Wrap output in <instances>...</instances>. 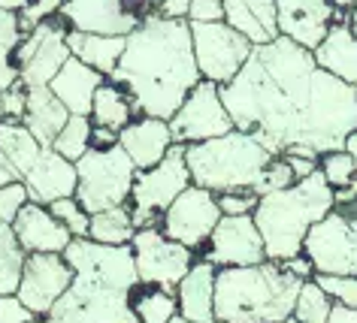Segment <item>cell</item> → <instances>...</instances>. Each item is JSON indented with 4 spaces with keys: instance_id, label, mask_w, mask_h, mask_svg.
<instances>
[{
    "instance_id": "cell-55",
    "label": "cell",
    "mask_w": 357,
    "mask_h": 323,
    "mask_svg": "<svg viewBox=\"0 0 357 323\" xmlns=\"http://www.w3.org/2000/svg\"><path fill=\"white\" fill-rule=\"evenodd\" d=\"M348 22H351V31H354V37H357V6L348 13Z\"/></svg>"
},
{
    "instance_id": "cell-21",
    "label": "cell",
    "mask_w": 357,
    "mask_h": 323,
    "mask_svg": "<svg viewBox=\"0 0 357 323\" xmlns=\"http://www.w3.org/2000/svg\"><path fill=\"white\" fill-rule=\"evenodd\" d=\"M119 145L128 151L137 169H149L160 164L167 157V151L173 148V133H169V121L164 118H149L139 115L128 127L119 133Z\"/></svg>"
},
{
    "instance_id": "cell-16",
    "label": "cell",
    "mask_w": 357,
    "mask_h": 323,
    "mask_svg": "<svg viewBox=\"0 0 357 323\" xmlns=\"http://www.w3.org/2000/svg\"><path fill=\"white\" fill-rule=\"evenodd\" d=\"M70 284H73V266L67 263L64 254H28L15 296L31 311L46 317L70 290Z\"/></svg>"
},
{
    "instance_id": "cell-14",
    "label": "cell",
    "mask_w": 357,
    "mask_h": 323,
    "mask_svg": "<svg viewBox=\"0 0 357 323\" xmlns=\"http://www.w3.org/2000/svg\"><path fill=\"white\" fill-rule=\"evenodd\" d=\"M218 221H221V205H218L215 191L191 184L188 191L178 194L173 205L160 214L158 227L164 230L167 239L182 242L191 251H203L212 230L218 227Z\"/></svg>"
},
{
    "instance_id": "cell-5",
    "label": "cell",
    "mask_w": 357,
    "mask_h": 323,
    "mask_svg": "<svg viewBox=\"0 0 357 323\" xmlns=\"http://www.w3.org/2000/svg\"><path fill=\"white\" fill-rule=\"evenodd\" d=\"M336 209V191L330 187L324 173H312L291 187L264 194L255 212V223L264 236L266 260L284 263V260L303 254V242L309 230Z\"/></svg>"
},
{
    "instance_id": "cell-36",
    "label": "cell",
    "mask_w": 357,
    "mask_h": 323,
    "mask_svg": "<svg viewBox=\"0 0 357 323\" xmlns=\"http://www.w3.org/2000/svg\"><path fill=\"white\" fill-rule=\"evenodd\" d=\"M318 166H321V173H324V178L330 182V187H333V191H339V187H348V184H351L354 178H357L354 157L348 155L345 148L321 155V157H318Z\"/></svg>"
},
{
    "instance_id": "cell-49",
    "label": "cell",
    "mask_w": 357,
    "mask_h": 323,
    "mask_svg": "<svg viewBox=\"0 0 357 323\" xmlns=\"http://www.w3.org/2000/svg\"><path fill=\"white\" fill-rule=\"evenodd\" d=\"M327 323H357V308H351V305H342V302H333Z\"/></svg>"
},
{
    "instance_id": "cell-13",
    "label": "cell",
    "mask_w": 357,
    "mask_h": 323,
    "mask_svg": "<svg viewBox=\"0 0 357 323\" xmlns=\"http://www.w3.org/2000/svg\"><path fill=\"white\" fill-rule=\"evenodd\" d=\"M234 130V118H230L225 100H221V88L215 82H203L185 97V103L176 109L169 118V133L178 145H194V142L218 139Z\"/></svg>"
},
{
    "instance_id": "cell-37",
    "label": "cell",
    "mask_w": 357,
    "mask_h": 323,
    "mask_svg": "<svg viewBox=\"0 0 357 323\" xmlns=\"http://www.w3.org/2000/svg\"><path fill=\"white\" fill-rule=\"evenodd\" d=\"M49 209L70 230V236H73V239H88V230H91V214L82 209V203H79L76 196H67V200L52 203Z\"/></svg>"
},
{
    "instance_id": "cell-4",
    "label": "cell",
    "mask_w": 357,
    "mask_h": 323,
    "mask_svg": "<svg viewBox=\"0 0 357 323\" xmlns=\"http://www.w3.org/2000/svg\"><path fill=\"white\" fill-rule=\"evenodd\" d=\"M303 281L282 263L227 266L215 278V320L225 323H282L294 317Z\"/></svg>"
},
{
    "instance_id": "cell-52",
    "label": "cell",
    "mask_w": 357,
    "mask_h": 323,
    "mask_svg": "<svg viewBox=\"0 0 357 323\" xmlns=\"http://www.w3.org/2000/svg\"><path fill=\"white\" fill-rule=\"evenodd\" d=\"M345 151L354 157V166H357V130L351 133V136H348V142H345Z\"/></svg>"
},
{
    "instance_id": "cell-34",
    "label": "cell",
    "mask_w": 357,
    "mask_h": 323,
    "mask_svg": "<svg viewBox=\"0 0 357 323\" xmlns=\"http://www.w3.org/2000/svg\"><path fill=\"white\" fill-rule=\"evenodd\" d=\"M91 136H94V124L88 115H70L67 124L61 127V133L52 142V148L58 151L61 157L67 160H76L88 155V148H91Z\"/></svg>"
},
{
    "instance_id": "cell-32",
    "label": "cell",
    "mask_w": 357,
    "mask_h": 323,
    "mask_svg": "<svg viewBox=\"0 0 357 323\" xmlns=\"http://www.w3.org/2000/svg\"><path fill=\"white\" fill-rule=\"evenodd\" d=\"M24 40L19 13L0 10V91L19 82V67H15V52Z\"/></svg>"
},
{
    "instance_id": "cell-24",
    "label": "cell",
    "mask_w": 357,
    "mask_h": 323,
    "mask_svg": "<svg viewBox=\"0 0 357 323\" xmlns=\"http://www.w3.org/2000/svg\"><path fill=\"white\" fill-rule=\"evenodd\" d=\"M225 22L252 46H266L282 37L275 0H225Z\"/></svg>"
},
{
    "instance_id": "cell-40",
    "label": "cell",
    "mask_w": 357,
    "mask_h": 323,
    "mask_svg": "<svg viewBox=\"0 0 357 323\" xmlns=\"http://www.w3.org/2000/svg\"><path fill=\"white\" fill-rule=\"evenodd\" d=\"M215 196L221 214H255L257 203H261V194L252 191V187H234V191H221Z\"/></svg>"
},
{
    "instance_id": "cell-3",
    "label": "cell",
    "mask_w": 357,
    "mask_h": 323,
    "mask_svg": "<svg viewBox=\"0 0 357 323\" xmlns=\"http://www.w3.org/2000/svg\"><path fill=\"white\" fill-rule=\"evenodd\" d=\"M64 257L73 266V284L49 317L58 323H139L130 299L142 281L130 245L73 239Z\"/></svg>"
},
{
    "instance_id": "cell-1",
    "label": "cell",
    "mask_w": 357,
    "mask_h": 323,
    "mask_svg": "<svg viewBox=\"0 0 357 323\" xmlns=\"http://www.w3.org/2000/svg\"><path fill=\"white\" fill-rule=\"evenodd\" d=\"M234 127L273 155L321 157L345 148L357 130V85L324 73L309 49L291 40L255 46L230 85L221 88Z\"/></svg>"
},
{
    "instance_id": "cell-8",
    "label": "cell",
    "mask_w": 357,
    "mask_h": 323,
    "mask_svg": "<svg viewBox=\"0 0 357 323\" xmlns=\"http://www.w3.org/2000/svg\"><path fill=\"white\" fill-rule=\"evenodd\" d=\"M191 184L194 182L188 160H185V145H178V142H173V148L167 151V157L160 164L137 169V182H133L130 191V212L133 221H137V230L149 227V223H160V214Z\"/></svg>"
},
{
    "instance_id": "cell-50",
    "label": "cell",
    "mask_w": 357,
    "mask_h": 323,
    "mask_svg": "<svg viewBox=\"0 0 357 323\" xmlns=\"http://www.w3.org/2000/svg\"><path fill=\"white\" fill-rule=\"evenodd\" d=\"M112 145H119V133H115V130H106V127H94L91 148H112Z\"/></svg>"
},
{
    "instance_id": "cell-10",
    "label": "cell",
    "mask_w": 357,
    "mask_h": 323,
    "mask_svg": "<svg viewBox=\"0 0 357 323\" xmlns=\"http://www.w3.org/2000/svg\"><path fill=\"white\" fill-rule=\"evenodd\" d=\"M191 42H194V58H197L200 76L206 82H215L218 88L234 82L255 52L252 42L239 31L230 28L227 22L191 24Z\"/></svg>"
},
{
    "instance_id": "cell-45",
    "label": "cell",
    "mask_w": 357,
    "mask_h": 323,
    "mask_svg": "<svg viewBox=\"0 0 357 323\" xmlns=\"http://www.w3.org/2000/svg\"><path fill=\"white\" fill-rule=\"evenodd\" d=\"M24 109H28V88L22 82H15L13 88L3 91V118L6 121H22Z\"/></svg>"
},
{
    "instance_id": "cell-11",
    "label": "cell",
    "mask_w": 357,
    "mask_h": 323,
    "mask_svg": "<svg viewBox=\"0 0 357 323\" xmlns=\"http://www.w3.org/2000/svg\"><path fill=\"white\" fill-rule=\"evenodd\" d=\"M130 248H133V263H137L139 281L160 284V287H169V290H176L178 281L197 263V251L185 248L182 242L167 239L158 223L139 227L137 236L130 239Z\"/></svg>"
},
{
    "instance_id": "cell-43",
    "label": "cell",
    "mask_w": 357,
    "mask_h": 323,
    "mask_svg": "<svg viewBox=\"0 0 357 323\" xmlns=\"http://www.w3.org/2000/svg\"><path fill=\"white\" fill-rule=\"evenodd\" d=\"M0 323H40V314L31 311L19 296H0Z\"/></svg>"
},
{
    "instance_id": "cell-46",
    "label": "cell",
    "mask_w": 357,
    "mask_h": 323,
    "mask_svg": "<svg viewBox=\"0 0 357 323\" xmlns=\"http://www.w3.org/2000/svg\"><path fill=\"white\" fill-rule=\"evenodd\" d=\"M288 164L294 169V178H309L312 173H318V157H309V155H300V151H288Z\"/></svg>"
},
{
    "instance_id": "cell-20",
    "label": "cell",
    "mask_w": 357,
    "mask_h": 323,
    "mask_svg": "<svg viewBox=\"0 0 357 323\" xmlns=\"http://www.w3.org/2000/svg\"><path fill=\"white\" fill-rule=\"evenodd\" d=\"M24 187H28L31 200L52 205L67 196H76L79 187V175H76V164L67 157H61L55 148H43L40 160L33 164V169L24 175Z\"/></svg>"
},
{
    "instance_id": "cell-59",
    "label": "cell",
    "mask_w": 357,
    "mask_h": 323,
    "mask_svg": "<svg viewBox=\"0 0 357 323\" xmlns=\"http://www.w3.org/2000/svg\"><path fill=\"white\" fill-rule=\"evenodd\" d=\"M282 323H300V320H294V317H288V320H282Z\"/></svg>"
},
{
    "instance_id": "cell-39",
    "label": "cell",
    "mask_w": 357,
    "mask_h": 323,
    "mask_svg": "<svg viewBox=\"0 0 357 323\" xmlns=\"http://www.w3.org/2000/svg\"><path fill=\"white\" fill-rule=\"evenodd\" d=\"M31 203V194L28 187H24V182H10L0 187V223H15V218H19V212L24 209V205Z\"/></svg>"
},
{
    "instance_id": "cell-2",
    "label": "cell",
    "mask_w": 357,
    "mask_h": 323,
    "mask_svg": "<svg viewBox=\"0 0 357 323\" xmlns=\"http://www.w3.org/2000/svg\"><path fill=\"white\" fill-rule=\"evenodd\" d=\"M130 94L139 115L169 121L194 88L203 82L194 58L191 24L185 19L149 15L133 33L109 76Z\"/></svg>"
},
{
    "instance_id": "cell-35",
    "label": "cell",
    "mask_w": 357,
    "mask_h": 323,
    "mask_svg": "<svg viewBox=\"0 0 357 323\" xmlns=\"http://www.w3.org/2000/svg\"><path fill=\"white\" fill-rule=\"evenodd\" d=\"M330 308H333V299L321 290V284L315 281V278L303 281L300 293H297V302H294V320H300V323H327Z\"/></svg>"
},
{
    "instance_id": "cell-53",
    "label": "cell",
    "mask_w": 357,
    "mask_h": 323,
    "mask_svg": "<svg viewBox=\"0 0 357 323\" xmlns=\"http://www.w3.org/2000/svg\"><path fill=\"white\" fill-rule=\"evenodd\" d=\"M333 3H336V10H339V13H345V10L351 13L354 6H357V0H333Z\"/></svg>"
},
{
    "instance_id": "cell-33",
    "label": "cell",
    "mask_w": 357,
    "mask_h": 323,
    "mask_svg": "<svg viewBox=\"0 0 357 323\" xmlns=\"http://www.w3.org/2000/svg\"><path fill=\"white\" fill-rule=\"evenodd\" d=\"M24 260H28V251L22 248L15 230L10 223H0V296L19 290Z\"/></svg>"
},
{
    "instance_id": "cell-18",
    "label": "cell",
    "mask_w": 357,
    "mask_h": 323,
    "mask_svg": "<svg viewBox=\"0 0 357 323\" xmlns=\"http://www.w3.org/2000/svg\"><path fill=\"white\" fill-rule=\"evenodd\" d=\"M61 19L70 31L106 33V37H128L142 24L124 6V0H67Z\"/></svg>"
},
{
    "instance_id": "cell-6",
    "label": "cell",
    "mask_w": 357,
    "mask_h": 323,
    "mask_svg": "<svg viewBox=\"0 0 357 323\" xmlns=\"http://www.w3.org/2000/svg\"><path fill=\"white\" fill-rule=\"evenodd\" d=\"M273 157L275 155L270 148L236 127L218 139L185 145L191 182L215 194L234 191V187H252V191H257Z\"/></svg>"
},
{
    "instance_id": "cell-56",
    "label": "cell",
    "mask_w": 357,
    "mask_h": 323,
    "mask_svg": "<svg viewBox=\"0 0 357 323\" xmlns=\"http://www.w3.org/2000/svg\"><path fill=\"white\" fill-rule=\"evenodd\" d=\"M0 121H3V91H0Z\"/></svg>"
},
{
    "instance_id": "cell-58",
    "label": "cell",
    "mask_w": 357,
    "mask_h": 323,
    "mask_svg": "<svg viewBox=\"0 0 357 323\" xmlns=\"http://www.w3.org/2000/svg\"><path fill=\"white\" fill-rule=\"evenodd\" d=\"M169 323H191V320H185V317H173V320H169Z\"/></svg>"
},
{
    "instance_id": "cell-48",
    "label": "cell",
    "mask_w": 357,
    "mask_h": 323,
    "mask_svg": "<svg viewBox=\"0 0 357 323\" xmlns=\"http://www.w3.org/2000/svg\"><path fill=\"white\" fill-rule=\"evenodd\" d=\"M284 272H291V275H297L300 281H309V278H315V266H312V260L306 254H297V257H291V260H284Z\"/></svg>"
},
{
    "instance_id": "cell-22",
    "label": "cell",
    "mask_w": 357,
    "mask_h": 323,
    "mask_svg": "<svg viewBox=\"0 0 357 323\" xmlns=\"http://www.w3.org/2000/svg\"><path fill=\"white\" fill-rule=\"evenodd\" d=\"M215 278L218 266L209 263L206 257L191 266V272L176 287L178 317L191 323H215Z\"/></svg>"
},
{
    "instance_id": "cell-27",
    "label": "cell",
    "mask_w": 357,
    "mask_h": 323,
    "mask_svg": "<svg viewBox=\"0 0 357 323\" xmlns=\"http://www.w3.org/2000/svg\"><path fill=\"white\" fill-rule=\"evenodd\" d=\"M67 118L70 109L52 94V88H28V109H24L22 124L40 139V145L52 148V142L67 124Z\"/></svg>"
},
{
    "instance_id": "cell-7",
    "label": "cell",
    "mask_w": 357,
    "mask_h": 323,
    "mask_svg": "<svg viewBox=\"0 0 357 323\" xmlns=\"http://www.w3.org/2000/svg\"><path fill=\"white\" fill-rule=\"evenodd\" d=\"M76 200L88 214L130 205V191L137 182V166L121 145L112 148H88L85 157L76 160Z\"/></svg>"
},
{
    "instance_id": "cell-30",
    "label": "cell",
    "mask_w": 357,
    "mask_h": 323,
    "mask_svg": "<svg viewBox=\"0 0 357 323\" xmlns=\"http://www.w3.org/2000/svg\"><path fill=\"white\" fill-rule=\"evenodd\" d=\"M130 305L139 323H169L173 317H178L176 290L160 287V284H139L133 290Z\"/></svg>"
},
{
    "instance_id": "cell-47",
    "label": "cell",
    "mask_w": 357,
    "mask_h": 323,
    "mask_svg": "<svg viewBox=\"0 0 357 323\" xmlns=\"http://www.w3.org/2000/svg\"><path fill=\"white\" fill-rule=\"evenodd\" d=\"M188 10H191V0H158L155 13L164 15V19H185L188 22Z\"/></svg>"
},
{
    "instance_id": "cell-9",
    "label": "cell",
    "mask_w": 357,
    "mask_h": 323,
    "mask_svg": "<svg viewBox=\"0 0 357 323\" xmlns=\"http://www.w3.org/2000/svg\"><path fill=\"white\" fill-rule=\"evenodd\" d=\"M303 254L318 275H357V203L336 205L309 230Z\"/></svg>"
},
{
    "instance_id": "cell-41",
    "label": "cell",
    "mask_w": 357,
    "mask_h": 323,
    "mask_svg": "<svg viewBox=\"0 0 357 323\" xmlns=\"http://www.w3.org/2000/svg\"><path fill=\"white\" fill-rule=\"evenodd\" d=\"M297 178H294V169L288 164V157L284 155H275L273 164L266 166V173L261 178V184H257V194H273V191H282V187H291Z\"/></svg>"
},
{
    "instance_id": "cell-28",
    "label": "cell",
    "mask_w": 357,
    "mask_h": 323,
    "mask_svg": "<svg viewBox=\"0 0 357 323\" xmlns=\"http://www.w3.org/2000/svg\"><path fill=\"white\" fill-rule=\"evenodd\" d=\"M67 46L70 55L79 58L82 64L94 67L97 73H103L109 79L119 67V61L128 49V37H106V33H82V31H70L67 33Z\"/></svg>"
},
{
    "instance_id": "cell-19",
    "label": "cell",
    "mask_w": 357,
    "mask_h": 323,
    "mask_svg": "<svg viewBox=\"0 0 357 323\" xmlns=\"http://www.w3.org/2000/svg\"><path fill=\"white\" fill-rule=\"evenodd\" d=\"M13 230L28 254H64L70 242H73L70 230L52 214L49 205L33 203V200L19 212Z\"/></svg>"
},
{
    "instance_id": "cell-23",
    "label": "cell",
    "mask_w": 357,
    "mask_h": 323,
    "mask_svg": "<svg viewBox=\"0 0 357 323\" xmlns=\"http://www.w3.org/2000/svg\"><path fill=\"white\" fill-rule=\"evenodd\" d=\"M312 55L324 73L342 79L348 85H357V37L348 19H336L330 24L327 37L312 49Z\"/></svg>"
},
{
    "instance_id": "cell-54",
    "label": "cell",
    "mask_w": 357,
    "mask_h": 323,
    "mask_svg": "<svg viewBox=\"0 0 357 323\" xmlns=\"http://www.w3.org/2000/svg\"><path fill=\"white\" fill-rule=\"evenodd\" d=\"M10 182H15L13 173H10V169H3V166H0V187H3V184H10Z\"/></svg>"
},
{
    "instance_id": "cell-57",
    "label": "cell",
    "mask_w": 357,
    "mask_h": 323,
    "mask_svg": "<svg viewBox=\"0 0 357 323\" xmlns=\"http://www.w3.org/2000/svg\"><path fill=\"white\" fill-rule=\"evenodd\" d=\"M40 323H58L55 317H49V314H46V317H40Z\"/></svg>"
},
{
    "instance_id": "cell-29",
    "label": "cell",
    "mask_w": 357,
    "mask_h": 323,
    "mask_svg": "<svg viewBox=\"0 0 357 323\" xmlns=\"http://www.w3.org/2000/svg\"><path fill=\"white\" fill-rule=\"evenodd\" d=\"M91 124L94 127H106V130H115L121 133L133 118H139L137 106H133L130 94L124 91L121 85H115L112 79H106V82L97 88L94 94V103H91Z\"/></svg>"
},
{
    "instance_id": "cell-26",
    "label": "cell",
    "mask_w": 357,
    "mask_h": 323,
    "mask_svg": "<svg viewBox=\"0 0 357 323\" xmlns=\"http://www.w3.org/2000/svg\"><path fill=\"white\" fill-rule=\"evenodd\" d=\"M43 148L46 145H40V139L22 121H0V166L10 169L15 182H24V175L40 160Z\"/></svg>"
},
{
    "instance_id": "cell-51",
    "label": "cell",
    "mask_w": 357,
    "mask_h": 323,
    "mask_svg": "<svg viewBox=\"0 0 357 323\" xmlns=\"http://www.w3.org/2000/svg\"><path fill=\"white\" fill-rule=\"evenodd\" d=\"M28 3H31V0H0V10H6V13H22Z\"/></svg>"
},
{
    "instance_id": "cell-17",
    "label": "cell",
    "mask_w": 357,
    "mask_h": 323,
    "mask_svg": "<svg viewBox=\"0 0 357 323\" xmlns=\"http://www.w3.org/2000/svg\"><path fill=\"white\" fill-rule=\"evenodd\" d=\"M279 33L303 49H315L327 37L330 24L339 19L333 0H275Z\"/></svg>"
},
{
    "instance_id": "cell-38",
    "label": "cell",
    "mask_w": 357,
    "mask_h": 323,
    "mask_svg": "<svg viewBox=\"0 0 357 323\" xmlns=\"http://www.w3.org/2000/svg\"><path fill=\"white\" fill-rule=\"evenodd\" d=\"M315 281L333 302L357 308V275H318L315 272Z\"/></svg>"
},
{
    "instance_id": "cell-44",
    "label": "cell",
    "mask_w": 357,
    "mask_h": 323,
    "mask_svg": "<svg viewBox=\"0 0 357 323\" xmlns=\"http://www.w3.org/2000/svg\"><path fill=\"white\" fill-rule=\"evenodd\" d=\"M188 22H191V24L225 22V0H191Z\"/></svg>"
},
{
    "instance_id": "cell-31",
    "label": "cell",
    "mask_w": 357,
    "mask_h": 323,
    "mask_svg": "<svg viewBox=\"0 0 357 323\" xmlns=\"http://www.w3.org/2000/svg\"><path fill=\"white\" fill-rule=\"evenodd\" d=\"M137 236V221H133L130 205H115V209L91 214V230L88 239L100 242V245H130Z\"/></svg>"
},
{
    "instance_id": "cell-42",
    "label": "cell",
    "mask_w": 357,
    "mask_h": 323,
    "mask_svg": "<svg viewBox=\"0 0 357 323\" xmlns=\"http://www.w3.org/2000/svg\"><path fill=\"white\" fill-rule=\"evenodd\" d=\"M64 3H67V0H31V3L19 13L22 31L28 33L31 28H37L40 22H46V19H55V15H61V10H64Z\"/></svg>"
},
{
    "instance_id": "cell-12",
    "label": "cell",
    "mask_w": 357,
    "mask_h": 323,
    "mask_svg": "<svg viewBox=\"0 0 357 323\" xmlns=\"http://www.w3.org/2000/svg\"><path fill=\"white\" fill-rule=\"evenodd\" d=\"M67 22L55 19L40 22L37 28L24 33L19 52H15V67H19V82L24 88H49L52 79L61 73V67L70 61L67 46Z\"/></svg>"
},
{
    "instance_id": "cell-15",
    "label": "cell",
    "mask_w": 357,
    "mask_h": 323,
    "mask_svg": "<svg viewBox=\"0 0 357 323\" xmlns=\"http://www.w3.org/2000/svg\"><path fill=\"white\" fill-rule=\"evenodd\" d=\"M203 257L218 269L227 266H257L266 263V245L255 223V214H221L212 230Z\"/></svg>"
},
{
    "instance_id": "cell-60",
    "label": "cell",
    "mask_w": 357,
    "mask_h": 323,
    "mask_svg": "<svg viewBox=\"0 0 357 323\" xmlns=\"http://www.w3.org/2000/svg\"><path fill=\"white\" fill-rule=\"evenodd\" d=\"M215 323H225V320H215Z\"/></svg>"
},
{
    "instance_id": "cell-25",
    "label": "cell",
    "mask_w": 357,
    "mask_h": 323,
    "mask_svg": "<svg viewBox=\"0 0 357 323\" xmlns=\"http://www.w3.org/2000/svg\"><path fill=\"white\" fill-rule=\"evenodd\" d=\"M106 82L103 73H97L94 67L82 64L79 58L70 55V61L61 67V73L52 79V94L70 109V115H91V103L97 88Z\"/></svg>"
}]
</instances>
